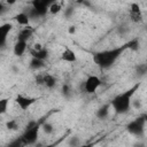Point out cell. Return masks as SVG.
Segmentation results:
<instances>
[{
	"instance_id": "3957f363",
	"label": "cell",
	"mask_w": 147,
	"mask_h": 147,
	"mask_svg": "<svg viewBox=\"0 0 147 147\" xmlns=\"http://www.w3.org/2000/svg\"><path fill=\"white\" fill-rule=\"evenodd\" d=\"M40 129H41V125L38 122H33L32 121L26 125L25 130L23 131V133L21 136V138H22V140H23L25 146H32V145H34L37 142Z\"/></svg>"
},
{
	"instance_id": "5bb4252c",
	"label": "cell",
	"mask_w": 147,
	"mask_h": 147,
	"mask_svg": "<svg viewBox=\"0 0 147 147\" xmlns=\"http://www.w3.org/2000/svg\"><path fill=\"white\" fill-rule=\"evenodd\" d=\"M28 48V42L22 40H16V42L13 46V53L16 56H22Z\"/></svg>"
},
{
	"instance_id": "d4e9b609",
	"label": "cell",
	"mask_w": 147,
	"mask_h": 147,
	"mask_svg": "<svg viewBox=\"0 0 147 147\" xmlns=\"http://www.w3.org/2000/svg\"><path fill=\"white\" fill-rule=\"evenodd\" d=\"M142 116H144V119H145V122H146V124H147V113H146V114H144Z\"/></svg>"
},
{
	"instance_id": "ac0fdd59",
	"label": "cell",
	"mask_w": 147,
	"mask_h": 147,
	"mask_svg": "<svg viewBox=\"0 0 147 147\" xmlns=\"http://www.w3.org/2000/svg\"><path fill=\"white\" fill-rule=\"evenodd\" d=\"M44 65H45V61L34 59V57H31V61H30V68H31V69H33V70H39V69L44 68Z\"/></svg>"
},
{
	"instance_id": "9c48e42d",
	"label": "cell",
	"mask_w": 147,
	"mask_h": 147,
	"mask_svg": "<svg viewBox=\"0 0 147 147\" xmlns=\"http://www.w3.org/2000/svg\"><path fill=\"white\" fill-rule=\"evenodd\" d=\"M30 55H31V57L46 61V60L48 59V56H49V53H48V49H47L46 47H44L41 44L37 42V44H34L33 47L30 49Z\"/></svg>"
},
{
	"instance_id": "603a6c76",
	"label": "cell",
	"mask_w": 147,
	"mask_h": 147,
	"mask_svg": "<svg viewBox=\"0 0 147 147\" xmlns=\"http://www.w3.org/2000/svg\"><path fill=\"white\" fill-rule=\"evenodd\" d=\"M68 33L69 34H75L76 33V26L75 25H70L68 28Z\"/></svg>"
},
{
	"instance_id": "cb8c5ba5",
	"label": "cell",
	"mask_w": 147,
	"mask_h": 147,
	"mask_svg": "<svg viewBox=\"0 0 147 147\" xmlns=\"http://www.w3.org/2000/svg\"><path fill=\"white\" fill-rule=\"evenodd\" d=\"M78 147H94V145H93L92 142H86V144H82V145H79Z\"/></svg>"
},
{
	"instance_id": "484cf974",
	"label": "cell",
	"mask_w": 147,
	"mask_h": 147,
	"mask_svg": "<svg viewBox=\"0 0 147 147\" xmlns=\"http://www.w3.org/2000/svg\"><path fill=\"white\" fill-rule=\"evenodd\" d=\"M146 7H147V2H146Z\"/></svg>"
},
{
	"instance_id": "52a82bcc",
	"label": "cell",
	"mask_w": 147,
	"mask_h": 147,
	"mask_svg": "<svg viewBox=\"0 0 147 147\" xmlns=\"http://www.w3.org/2000/svg\"><path fill=\"white\" fill-rule=\"evenodd\" d=\"M37 100H38V99L34 98V96H29V95H25V94H22V93L17 94V95L15 96V102H16V105H17L18 108H20L21 110H23V111L28 110L33 103H36Z\"/></svg>"
},
{
	"instance_id": "ba28073f",
	"label": "cell",
	"mask_w": 147,
	"mask_h": 147,
	"mask_svg": "<svg viewBox=\"0 0 147 147\" xmlns=\"http://www.w3.org/2000/svg\"><path fill=\"white\" fill-rule=\"evenodd\" d=\"M36 82L39 85H42V86H45L46 88H49V90H52V88H54L56 86V78L49 72L39 74L36 77Z\"/></svg>"
},
{
	"instance_id": "5b68a950",
	"label": "cell",
	"mask_w": 147,
	"mask_h": 147,
	"mask_svg": "<svg viewBox=\"0 0 147 147\" xmlns=\"http://www.w3.org/2000/svg\"><path fill=\"white\" fill-rule=\"evenodd\" d=\"M31 5H32V9L30 10V14H29L30 18H31V16L42 17L48 13V8H49L51 2L45 1V0H33L31 2Z\"/></svg>"
},
{
	"instance_id": "44dd1931",
	"label": "cell",
	"mask_w": 147,
	"mask_h": 147,
	"mask_svg": "<svg viewBox=\"0 0 147 147\" xmlns=\"http://www.w3.org/2000/svg\"><path fill=\"white\" fill-rule=\"evenodd\" d=\"M41 130H42L46 134H51V133H53V131H54V126H53L49 122H45V123L41 125Z\"/></svg>"
},
{
	"instance_id": "8992f818",
	"label": "cell",
	"mask_w": 147,
	"mask_h": 147,
	"mask_svg": "<svg viewBox=\"0 0 147 147\" xmlns=\"http://www.w3.org/2000/svg\"><path fill=\"white\" fill-rule=\"evenodd\" d=\"M101 86V79L96 75H90L84 82V90L88 94H93Z\"/></svg>"
},
{
	"instance_id": "4fadbf2b",
	"label": "cell",
	"mask_w": 147,
	"mask_h": 147,
	"mask_svg": "<svg viewBox=\"0 0 147 147\" xmlns=\"http://www.w3.org/2000/svg\"><path fill=\"white\" fill-rule=\"evenodd\" d=\"M34 30L32 26H25V28H22L18 33H17V40H22V41H29V39L32 37Z\"/></svg>"
},
{
	"instance_id": "30bf717a",
	"label": "cell",
	"mask_w": 147,
	"mask_h": 147,
	"mask_svg": "<svg viewBox=\"0 0 147 147\" xmlns=\"http://www.w3.org/2000/svg\"><path fill=\"white\" fill-rule=\"evenodd\" d=\"M129 16L130 20L134 23H140L142 22V11L140 9V6L136 2L130 5V9H129Z\"/></svg>"
},
{
	"instance_id": "ffe728a7",
	"label": "cell",
	"mask_w": 147,
	"mask_h": 147,
	"mask_svg": "<svg viewBox=\"0 0 147 147\" xmlns=\"http://www.w3.org/2000/svg\"><path fill=\"white\" fill-rule=\"evenodd\" d=\"M23 146H25V145H24V142H23L22 138L20 137V138H16V139L11 140V141L6 146V147H23Z\"/></svg>"
},
{
	"instance_id": "7c38bea8",
	"label": "cell",
	"mask_w": 147,
	"mask_h": 147,
	"mask_svg": "<svg viewBox=\"0 0 147 147\" xmlns=\"http://www.w3.org/2000/svg\"><path fill=\"white\" fill-rule=\"evenodd\" d=\"M61 60L67 63H75L77 61V54L70 47H65L61 53Z\"/></svg>"
},
{
	"instance_id": "8fae6325",
	"label": "cell",
	"mask_w": 147,
	"mask_h": 147,
	"mask_svg": "<svg viewBox=\"0 0 147 147\" xmlns=\"http://www.w3.org/2000/svg\"><path fill=\"white\" fill-rule=\"evenodd\" d=\"M13 29V24L7 22V23H3L0 25V46L3 47L6 41H7V38H8V34L9 32L11 31Z\"/></svg>"
},
{
	"instance_id": "7a4b0ae2",
	"label": "cell",
	"mask_w": 147,
	"mask_h": 147,
	"mask_svg": "<svg viewBox=\"0 0 147 147\" xmlns=\"http://www.w3.org/2000/svg\"><path fill=\"white\" fill-rule=\"evenodd\" d=\"M139 87H140V83H137L132 87H130L129 90L115 95L110 101L111 109L116 114H125V113H127L130 110L131 106H132V98H133L134 93L138 91Z\"/></svg>"
},
{
	"instance_id": "e0dca14e",
	"label": "cell",
	"mask_w": 147,
	"mask_h": 147,
	"mask_svg": "<svg viewBox=\"0 0 147 147\" xmlns=\"http://www.w3.org/2000/svg\"><path fill=\"white\" fill-rule=\"evenodd\" d=\"M61 10H62V3H61V2H59V1H53V2H51L49 8H48V13H49V14L56 15V14H59Z\"/></svg>"
},
{
	"instance_id": "d6986e66",
	"label": "cell",
	"mask_w": 147,
	"mask_h": 147,
	"mask_svg": "<svg viewBox=\"0 0 147 147\" xmlns=\"http://www.w3.org/2000/svg\"><path fill=\"white\" fill-rule=\"evenodd\" d=\"M8 106H9V99L3 98V99L0 100V114L1 115H5L7 113Z\"/></svg>"
},
{
	"instance_id": "7402d4cb",
	"label": "cell",
	"mask_w": 147,
	"mask_h": 147,
	"mask_svg": "<svg viewBox=\"0 0 147 147\" xmlns=\"http://www.w3.org/2000/svg\"><path fill=\"white\" fill-rule=\"evenodd\" d=\"M7 127H8L9 130H16V129L18 127V124L16 123V121L10 119V121L7 122Z\"/></svg>"
},
{
	"instance_id": "6da1fadb",
	"label": "cell",
	"mask_w": 147,
	"mask_h": 147,
	"mask_svg": "<svg viewBox=\"0 0 147 147\" xmlns=\"http://www.w3.org/2000/svg\"><path fill=\"white\" fill-rule=\"evenodd\" d=\"M133 45H134V42L130 41V42L123 44V45H121L118 47H114V48H110V49H105V51L95 52L92 55V61L99 68L108 69L111 65H114V63L121 57V55L126 49H130Z\"/></svg>"
},
{
	"instance_id": "277c9868",
	"label": "cell",
	"mask_w": 147,
	"mask_h": 147,
	"mask_svg": "<svg viewBox=\"0 0 147 147\" xmlns=\"http://www.w3.org/2000/svg\"><path fill=\"white\" fill-rule=\"evenodd\" d=\"M145 126H146V122L144 119V116H139L132 121H130L126 124V131L136 137H141L145 132Z\"/></svg>"
},
{
	"instance_id": "2e32d148",
	"label": "cell",
	"mask_w": 147,
	"mask_h": 147,
	"mask_svg": "<svg viewBox=\"0 0 147 147\" xmlns=\"http://www.w3.org/2000/svg\"><path fill=\"white\" fill-rule=\"evenodd\" d=\"M110 108H111L110 102H109V103H106V105H103V106H101V107L96 110V117L100 118V119H103V118L108 117Z\"/></svg>"
},
{
	"instance_id": "9a60e30c",
	"label": "cell",
	"mask_w": 147,
	"mask_h": 147,
	"mask_svg": "<svg viewBox=\"0 0 147 147\" xmlns=\"http://www.w3.org/2000/svg\"><path fill=\"white\" fill-rule=\"evenodd\" d=\"M14 18H15V21L17 22L18 25H21V26H23V28L30 26V16H29V14L22 11V13H18Z\"/></svg>"
}]
</instances>
